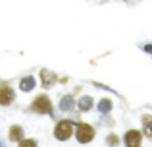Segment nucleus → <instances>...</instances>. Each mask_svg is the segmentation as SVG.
Masks as SVG:
<instances>
[{
    "label": "nucleus",
    "instance_id": "nucleus-1",
    "mask_svg": "<svg viewBox=\"0 0 152 147\" xmlns=\"http://www.w3.org/2000/svg\"><path fill=\"white\" fill-rule=\"evenodd\" d=\"M73 134H75V124L71 120L64 118V120L56 122V126H54V137L58 141H67Z\"/></svg>",
    "mask_w": 152,
    "mask_h": 147
},
{
    "label": "nucleus",
    "instance_id": "nucleus-2",
    "mask_svg": "<svg viewBox=\"0 0 152 147\" xmlns=\"http://www.w3.org/2000/svg\"><path fill=\"white\" fill-rule=\"evenodd\" d=\"M29 110H33V112H37V114H46V116H50L52 114V101H50V97L48 95H37L35 97V101L29 105Z\"/></svg>",
    "mask_w": 152,
    "mask_h": 147
},
{
    "label": "nucleus",
    "instance_id": "nucleus-3",
    "mask_svg": "<svg viewBox=\"0 0 152 147\" xmlns=\"http://www.w3.org/2000/svg\"><path fill=\"white\" fill-rule=\"evenodd\" d=\"M75 137H77L79 143H89V141L94 140V136H96V130L93 128L91 124H87V122H79L77 126H75Z\"/></svg>",
    "mask_w": 152,
    "mask_h": 147
},
{
    "label": "nucleus",
    "instance_id": "nucleus-4",
    "mask_svg": "<svg viewBox=\"0 0 152 147\" xmlns=\"http://www.w3.org/2000/svg\"><path fill=\"white\" fill-rule=\"evenodd\" d=\"M15 99V91L12 85L8 83H2L0 85V106H10Z\"/></svg>",
    "mask_w": 152,
    "mask_h": 147
},
{
    "label": "nucleus",
    "instance_id": "nucleus-5",
    "mask_svg": "<svg viewBox=\"0 0 152 147\" xmlns=\"http://www.w3.org/2000/svg\"><path fill=\"white\" fill-rule=\"evenodd\" d=\"M125 147H141L142 143V132L141 130H127L125 136H123Z\"/></svg>",
    "mask_w": 152,
    "mask_h": 147
},
{
    "label": "nucleus",
    "instance_id": "nucleus-6",
    "mask_svg": "<svg viewBox=\"0 0 152 147\" xmlns=\"http://www.w3.org/2000/svg\"><path fill=\"white\" fill-rule=\"evenodd\" d=\"M56 81H58V78H56L50 70H41V85L45 87V89L46 87H52Z\"/></svg>",
    "mask_w": 152,
    "mask_h": 147
},
{
    "label": "nucleus",
    "instance_id": "nucleus-7",
    "mask_svg": "<svg viewBox=\"0 0 152 147\" xmlns=\"http://www.w3.org/2000/svg\"><path fill=\"white\" fill-rule=\"evenodd\" d=\"M35 85H37V81H35L33 75H25V78L19 79V91H23V93H29V91H33Z\"/></svg>",
    "mask_w": 152,
    "mask_h": 147
},
{
    "label": "nucleus",
    "instance_id": "nucleus-8",
    "mask_svg": "<svg viewBox=\"0 0 152 147\" xmlns=\"http://www.w3.org/2000/svg\"><path fill=\"white\" fill-rule=\"evenodd\" d=\"M75 109V99L71 97V95H64L62 99H60V110L62 112H67V110H73Z\"/></svg>",
    "mask_w": 152,
    "mask_h": 147
},
{
    "label": "nucleus",
    "instance_id": "nucleus-9",
    "mask_svg": "<svg viewBox=\"0 0 152 147\" xmlns=\"http://www.w3.org/2000/svg\"><path fill=\"white\" fill-rule=\"evenodd\" d=\"M77 109L81 110V112H89V110L93 109V97H81V99H77Z\"/></svg>",
    "mask_w": 152,
    "mask_h": 147
},
{
    "label": "nucleus",
    "instance_id": "nucleus-10",
    "mask_svg": "<svg viewBox=\"0 0 152 147\" xmlns=\"http://www.w3.org/2000/svg\"><path fill=\"white\" fill-rule=\"evenodd\" d=\"M8 137H10V141H21L23 140V128L21 126H12Z\"/></svg>",
    "mask_w": 152,
    "mask_h": 147
},
{
    "label": "nucleus",
    "instance_id": "nucleus-11",
    "mask_svg": "<svg viewBox=\"0 0 152 147\" xmlns=\"http://www.w3.org/2000/svg\"><path fill=\"white\" fill-rule=\"evenodd\" d=\"M142 130H145L146 137H152V114H145L142 116Z\"/></svg>",
    "mask_w": 152,
    "mask_h": 147
},
{
    "label": "nucleus",
    "instance_id": "nucleus-12",
    "mask_svg": "<svg viewBox=\"0 0 152 147\" xmlns=\"http://www.w3.org/2000/svg\"><path fill=\"white\" fill-rule=\"evenodd\" d=\"M98 110H100L102 114H108L112 110V101H110V99H102L100 105H98Z\"/></svg>",
    "mask_w": 152,
    "mask_h": 147
},
{
    "label": "nucleus",
    "instance_id": "nucleus-13",
    "mask_svg": "<svg viewBox=\"0 0 152 147\" xmlns=\"http://www.w3.org/2000/svg\"><path fill=\"white\" fill-rule=\"evenodd\" d=\"M106 143L110 147H118L119 145V137L115 136V134H108V136H106Z\"/></svg>",
    "mask_w": 152,
    "mask_h": 147
},
{
    "label": "nucleus",
    "instance_id": "nucleus-14",
    "mask_svg": "<svg viewBox=\"0 0 152 147\" xmlns=\"http://www.w3.org/2000/svg\"><path fill=\"white\" fill-rule=\"evenodd\" d=\"M18 147H39L37 145V141H35V140H25V137H23V140L21 141H18Z\"/></svg>",
    "mask_w": 152,
    "mask_h": 147
},
{
    "label": "nucleus",
    "instance_id": "nucleus-15",
    "mask_svg": "<svg viewBox=\"0 0 152 147\" xmlns=\"http://www.w3.org/2000/svg\"><path fill=\"white\" fill-rule=\"evenodd\" d=\"M145 50H146V52H152V45H146V47H145Z\"/></svg>",
    "mask_w": 152,
    "mask_h": 147
}]
</instances>
